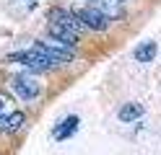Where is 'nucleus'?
Segmentation results:
<instances>
[{
  "label": "nucleus",
  "mask_w": 161,
  "mask_h": 155,
  "mask_svg": "<svg viewBox=\"0 0 161 155\" xmlns=\"http://www.w3.org/2000/svg\"><path fill=\"white\" fill-rule=\"evenodd\" d=\"M31 49L36 52V54H42L49 65H70V62L75 59V47H70L65 44V41H60V39H39L31 44Z\"/></svg>",
  "instance_id": "1"
},
{
  "label": "nucleus",
  "mask_w": 161,
  "mask_h": 155,
  "mask_svg": "<svg viewBox=\"0 0 161 155\" xmlns=\"http://www.w3.org/2000/svg\"><path fill=\"white\" fill-rule=\"evenodd\" d=\"M11 88H13V93L21 101H26V103H31V101H36L39 98V93H42V83H39L31 72H18V75H11Z\"/></svg>",
  "instance_id": "2"
},
{
  "label": "nucleus",
  "mask_w": 161,
  "mask_h": 155,
  "mask_svg": "<svg viewBox=\"0 0 161 155\" xmlns=\"http://www.w3.org/2000/svg\"><path fill=\"white\" fill-rule=\"evenodd\" d=\"M91 8H96L99 13H104L107 18H122L125 16V10H122V0H91Z\"/></svg>",
  "instance_id": "8"
},
{
  "label": "nucleus",
  "mask_w": 161,
  "mask_h": 155,
  "mask_svg": "<svg viewBox=\"0 0 161 155\" xmlns=\"http://www.w3.org/2000/svg\"><path fill=\"white\" fill-rule=\"evenodd\" d=\"M5 62H18V65L29 67L31 72H49V70H52V65H49V62H47L42 54H36L31 47L24 49V52H13V54H8Z\"/></svg>",
  "instance_id": "3"
},
{
  "label": "nucleus",
  "mask_w": 161,
  "mask_h": 155,
  "mask_svg": "<svg viewBox=\"0 0 161 155\" xmlns=\"http://www.w3.org/2000/svg\"><path fill=\"white\" fill-rule=\"evenodd\" d=\"M156 52H158L156 41H143L140 47H135L133 57H135V62H153L156 59Z\"/></svg>",
  "instance_id": "9"
},
{
  "label": "nucleus",
  "mask_w": 161,
  "mask_h": 155,
  "mask_svg": "<svg viewBox=\"0 0 161 155\" xmlns=\"http://www.w3.org/2000/svg\"><path fill=\"white\" fill-rule=\"evenodd\" d=\"M78 13V18L83 21V26L88 28V31H107L109 26H112V18H107L104 13H99L96 8H80V10H75Z\"/></svg>",
  "instance_id": "4"
},
{
  "label": "nucleus",
  "mask_w": 161,
  "mask_h": 155,
  "mask_svg": "<svg viewBox=\"0 0 161 155\" xmlns=\"http://www.w3.org/2000/svg\"><path fill=\"white\" fill-rule=\"evenodd\" d=\"M49 21H55V23H63V26H68V28H73L75 34H83V31H88V28L83 26V21L78 18V13H75V10L52 8V10H49Z\"/></svg>",
  "instance_id": "5"
},
{
  "label": "nucleus",
  "mask_w": 161,
  "mask_h": 155,
  "mask_svg": "<svg viewBox=\"0 0 161 155\" xmlns=\"http://www.w3.org/2000/svg\"><path fill=\"white\" fill-rule=\"evenodd\" d=\"M117 116H119V121H135V119L143 116V106L135 103V101H130V103H125V106L117 111Z\"/></svg>",
  "instance_id": "11"
},
{
  "label": "nucleus",
  "mask_w": 161,
  "mask_h": 155,
  "mask_svg": "<svg viewBox=\"0 0 161 155\" xmlns=\"http://www.w3.org/2000/svg\"><path fill=\"white\" fill-rule=\"evenodd\" d=\"M26 124L24 111H11V114H0V134H13Z\"/></svg>",
  "instance_id": "7"
},
{
  "label": "nucleus",
  "mask_w": 161,
  "mask_h": 155,
  "mask_svg": "<svg viewBox=\"0 0 161 155\" xmlns=\"http://www.w3.org/2000/svg\"><path fill=\"white\" fill-rule=\"evenodd\" d=\"M3 109H5V101H3V98H0V114H3Z\"/></svg>",
  "instance_id": "12"
},
{
  "label": "nucleus",
  "mask_w": 161,
  "mask_h": 155,
  "mask_svg": "<svg viewBox=\"0 0 161 155\" xmlns=\"http://www.w3.org/2000/svg\"><path fill=\"white\" fill-rule=\"evenodd\" d=\"M75 129H78V116H65L63 121H60V127H55L52 137L55 140H68Z\"/></svg>",
  "instance_id": "10"
},
{
  "label": "nucleus",
  "mask_w": 161,
  "mask_h": 155,
  "mask_svg": "<svg viewBox=\"0 0 161 155\" xmlns=\"http://www.w3.org/2000/svg\"><path fill=\"white\" fill-rule=\"evenodd\" d=\"M47 34L52 36V39H60V41H65V44H70V47H75V49H78L80 34H75L73 28H68V26H63V23H55V21H49V23H47Z\"/></svg>",
  "instance_id": "6"
}]
</instances>
